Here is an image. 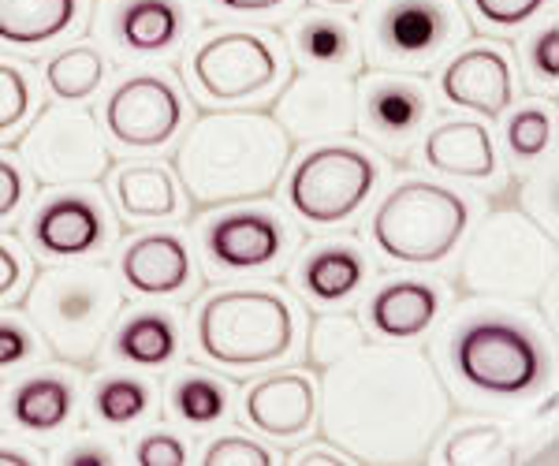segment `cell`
<instances>
[{"instance_id":"cell-37","label":"cell","mask_w":559,"mask_h":466,"mask_svg":"<svg viewBox=\"0 0 559 466\" xmlns=\"http://www.w3.org/2000/svg\"><path fill=\"white\" fill-rule=\"evenodd\" d=\"M276 455L265 444L250 441V437H216L213 444L202 447V466H269Z\"/></svg>"},{"instance_id":"cell-42","label":"cell","mask_w":559,"mask_h":466,"mask_svg":"<svg viewBox=\"0 0 559 466\" xmlns=\"http://www.w3.org/2000/svg\"><path fill=\"white\" fill-rule=\"evenodd\" d=\"M34 358V336L23 321L0 318V370H15V366Z\"/></svg>"},{"instance_id":"cell-11","label":"cell","mask_w":559,"mask_h":466,"mask_svg":"<svg viewBox=\"0 0 559 466\" xmlns=\"http://www.w3.org/2000/svg\"><path fill=\"white\" fill-rule=\"evenodd\" d=\"M20 157L26 160V172L45 187L97 183L108 172V160H112L94 112L83 109L79 101L49 105L26 128Z\"/></svg>"},{"instance_id":"cell-44","label":"cell","mask_w":559,"mask_h":466,"mask_svg":"<svg viewBox=\"0 0 559 466\" xmlns=\"http://www.w3.org/2000/svg\"><path fill=\"white\" fill-rule=\"evenodd\" d=\"M26 280V258L20 254V247L0 239V302H8Z\"/></svg>"},{"instance_id":"cell-3","label":"cell","mask_w":559,"mask_h":466,"mask_svg":"<svg viewBox=\"0 0 559 466\" xmlns=\"http://www.w3.org/2000/svg\"><path fill=\"white\" fill-rule=\"evenodd\" d=\"M31 328L68 366L94 362L123 313L120 276L102 262H75L41 273L23 302Z\"/></svg>"},{"instance_id":"cell-27","label":"cell","mask_w":559,"mask_h":466,"mask_svg":"<svg viewBox=\"0 0 559 466\" xmlns=\"http://www.w3.org/2000/svg\"><path fill=\"white\" fill-rule=\"evenodd\" d=\"M112 355L123 366L134 370H165L179 358L183 336H179V321L165 310H139L123 321L120 328H112Z\"/></svg>"},{"instance_id":"cell-17","label":"cell","mask_w":559,"mask_h":466,"mask_svg":"<svg viewBox=\"0 0 559 466\" xmlns=\"http://www.w3.org/2000/svg\"><path fill=\"white\" fill-rule=\"evenodd\" d=\"M31 243L38 254L57 262L97 254L108 243L105 205L83 191L49 194L31 217Z\"/></svg>"},{"instance_id":"cell-48","label":"cell","mask_w":559,"mask_h":466,"mask_svg":"<svg viewBox=\"0 0 559 466\" xmlns=\"http://www.w3.org/2000/svg\"><path fill=\"white\" fill-rule=\"evenodd\" d=\"M324 8H358V4H366V0H321Z\"/></svg>"},{"instance_id":"cell-24","label":"cell","mask_w":559,"mask_h":466,"mask_svg":"<svg viewBox=\"0 0 559 466\" xmlns=\"http://www.w3.org/2000/svg\"><path fill=\"white\" fill-rule=\"evenodd\" d=\"M112 202L134 224H157L179 217L183 202H179L176 172L157 160H128L112 172Z\"/></svg>"},{"instance_id":"cell-2","label":"cell","mask_w":559,"mask_h":466,"mask_svg":"<svg viewBox=\"0 0 559 466\" xmlns=\"http://www.w3.org/2000/svg\"><path fill=\"white\" fill-rule=\"evenodd\" d=\"M292 146L269 112H205L176 150L179 191H187L198 210L265 199L284 176Z\"/></svg>"},{"instance_id":"cell-13","label":"cell","mask_w":559,"mask_h":466,"mask_svg":"<svg viewBox=\"0 0 559 466\" xmlns=\"http://www.w3.org/2000/svg\"><path fill=\"white\" fill-rule=\"evenodd\" d=\"M105 128L123 150H160L183 128V94L160 71L128 75L105 101Z\"/></svg>"},{"instance_id":"cell-34","label":"cell","mask_w":559,"mask_h":466,"mask_svg":"<svg viewBox=\"0 0 559 466\" xmlns=\"http://www.w3.org/2000/svg\"><path fill=\"white\" fill-rule=\"evenodd\" d=\"M503 142H508V154L515 160H537L552 146V109L548 105H522L519 112L508 116V128H503Z\"/></svg>"},{"instance_id":"cell-1","label":"cell","mask_w":559,"mask_h":466,"mask_svg":"<svg viewBox=\"0 0 559 466\" xmlns=\"http://www.w3.org/2000/svg\"><path fill=\"white\" fill-rule=\"evenodd\" d=\"M448 422L437 366L407 344H362L324 366L318 426L350 463H421Z\"/></svg>"},{"instance_id":"cell-7","label":"cell","mask_w":559,"mask_h":466,"mask_svg":"<svg viewBox=\"0 0 559 466\" xmlns=\"http://www.w3.org/2000/svg\"><path fill=\"white\" fill-rule=\"evenodd\" d=\"M452 373L477 396L522 399L548 381V351L537 333L503 313H477L448 339Z\"/></svg>"},{"instance_id":"cell-6","label":"cell","mask_w":559,"mask_h":466,"mask_svg":"<svg viewBox=\"0 0 559 466\" xmlns=\"http://www.w3.org/2000/svg\"><path fill=\"white\" fill-rule=\"evenodd\" d=\"M471 228V202L432 179H400L377 202L369 236L395 265H440Z\"/></svg>"},{"instance_id":"cell-9","label":"cell","mask_w":559,"mask_h":466,"mask_svg":"<svg viewBox=\"0 0 559 466\" xmlns=\"http://www.w3.org/2000/svg\"><path fill=\"white\" fill-rule=\"evenodd\" d=\"M377 183H381V165L369 150L344 139L318 142L295 160L287 176V205L313 228H336L373 199Z\"/></svg>"},{"instance_id":"cell-10","label":"cell","mask_w":559,"mask_h":466,"mask_svg":"<svg viewBox=\"0 0 559 466\" xmlns=\"http://www.w3.org/2000/svg\"><path fill=\"white\" fill-rule=\"evenodd\" d=\"M284 79V49L258 31L210 34L191 52V83L210 105L242 109L273 94Z\"/></svg>"},{"instance_id":"cell-21","label":"cell","mask_w":559,"mask_h":466,"mask_svg":"<svg viewBox=\"0 0 559 466\" xmlns=\"http://www.w3.org/2000/svg\"><path fill=\"white\" fill-rule=\"evenodd\" d=\"M440 295L437 284L414 280V276H395V280L381 284L366 307V318L377 336L392 339V344H407L429 333L432 321L440 318Z\"/></svg>"},{"instance_id":"cell-46","label":"cell","mask_w":559,"mask_h":466,"mask_svg":"<svg viewBox=\"0 0 559 466\" xmlns=\"http://www.w3.org/2000/svg\"><path fill=\"white\" fill-rule=\"evenodd\" d=\"M292 466H344L350 463V455L340 452L336 444H310V447H299V452L287 455Z\"/></svg>"},{"instance_id":"cell-41","label":"cell","mask_w":559,"mask_h":466,"mask_svg":"<svg viewBox=\"0 0 559 466\" xmlns=\"http://www.w3.org/2000/svg\"><path fill=\"white\" fill-rule=\"evenodd\" d=\"M26 191H31V183H26V168L8 154H0V224L12 220L15 213L23 210Z\"/></svg>"},{"instance_id":"cell-20","label":"cell","mask_w":559,"mask_h":466,"mask_svg":"<svg viewBox=\"0 0 559 466\" xmlns=\"http://www.w3.org/2000/svg\"><path fill=\"white\" fill-rule=\"evenodd\" d=\"M421 160L437 176L466 179V183H489L496 176V142L492 131L477 120H444L421 139Z\"/></svg>"},{"instance_id":"cell-12","label":"cell","mask_w":559,"mask_h":466,"mask_svg":"<svg viewBox=\"0 0 559 466\" xmlns=\"http://www.w3.org/2000/svg\"><path fill=\"white\" fill-rule=\"evenodd\" d=\"M273 120L299 146L336 142L358 131V94L355 75L344 71H313L302 68L292 75L284 94L276 97Z\"/></svg>"},{"instance_id":"cell-35","label":"cell","mask_w":559,"mask_h":466,"mask_svg":"<svg viewBox=\"0 0 559 466\" xmlns=\"http://www.w3.org/2000/svg\"><path fill=\"white\" fill-rule=\"evenodd\" d=\"M34 83L20 64L0 60V139L15 134L34 112Z\"/></svg>"},{"instance_id":"cell-23","label":"cell","mask_w":559,"mask_h":466,"mask_svg":"<svg viewBox=\"0 0 559 466\" xmlns=\"http://www.w3.org/2000/svg\"><path fill=\"white\" fill-rule=\"evenodd\" d=\"M287 49L302 68L313 71H344L355 75L362 64V38H358L355 23L340 20L332 12H306L287 31Z\"/></svg>"},{"instance_id":"cell-43","label":"cell","mask_w":559,"mask_h":466,"mask_svg":"<svg viewBox=\"0 0 559 466\" xmlns=\"http://www.w3.org/2000/svg\"><path fill=\"white\" fill-rule=\"evenodd\" d=\"M216 15H239V20H269L295 4V0H205Z\"/></svg>"},{"instance_id":"cell-39","label":"cell","mask_w":559,"mask_h":466,"mask_svg":"<svg viewBox=\"0 0 559 466\" xmlns=\"http://www.w3.org/2000/svg\"><path fill=\"white\" fill-rule=\"evenodd\" d=\"M526 60L540 83L556 86V79H559V26L556 23H548L545 31H537L534 38L526 41Z\"/></svg>"},{"instance_id":"cell-31","label":"cell","mask_w":559,"mask_h":466,"mask_svg":"<svg viewBox=\"0 0 559 466\" xmlns=\"http://www.w3.org/2000/svg\"><path fill=\"white\" fill-rule=\"evenodd\" d=\"M168 410L183 426H216L228 415V389L216 378H210V373H179L168 384Z\"/></svg>"},{"instance_id":"cell-36","label":"cell","mask_w":559,"mask_h":466,"mask_svg":"<svg viewBox=\"0 0 559 466\" xmlns=\"http://www.w3.org/2000/svg\"><path fill=\"white\" fill-rule=\"evenodd\" d=\"M552 0H471V12L477 23L492 31H519L530 20H537Z\"/></svg>"},{"instance_id":"cell-18","label":"cell","mask_w":559,"mask_h":466,"mask_svg":"<svg viewBox=\"0 0 559 466\" xmlns=\"http://www.w3.org/2000/svg\"><path fill=\"white\" fill-rule=\"evenodd\" d=\"M247 422L276 441H299L318 422V389L299 370L265 373L247 389L242 399Z\"/></svg>"},{"instance_id":"cell-4","label":"cell","mask_w":559,"mask_h":466,"mask_svg":"<svg viewBox=\"0 0 559 466\" xmlns=\"http://www.w3.org/2000/svg\"><path fill=\"white\" fill-rule=\"evenodd\" d=\"M198 355L221 370H265L284 362L299 344V313L280 291L228 288L216 291L194 313Z\"/></svg>"},{"instance_id":"cell-8","label":"cell","mask_w":559,"mask_h":466,"mask_svg":"<svg viewBox=\"0 0 559 466\" xmlns=\"http://www.w3.org/2000/svg\"><path fill=\"white\" fill-rule=\"evenodd\" d=\"M358 38L381 71L414 75L466 41V20L459 0H373Z\"/></svg>"},{"instance_id":"cell-47","label":"cell","mask_w":559,"mask_h":466,"mask_svg":"<svg viewBox=\"0 0 559 466\" xmlns=\"http://www.w3.org/2000/svg\"><path fill=\"white\" fill-rule=\"evenodd\" d=\"M34 452H23V447H4L0 444V466H31Z\"/></svg>"},{"instance_id":"cell-19","label":"cell","mask_w":559,"mask_h":466,"mask_svg":"<svg viewBox=\"0 0 559 466\" xmlns=\"http://www.w3.org/2000/svg\"><path fill=\"white\" fill-rule=\"evenodd\" d=\"M116 276L142 299H173L194 280L191 250L173 231H146L120 250Z\"/></svg>"},{"instance_id":"cell-45","label":"cell","mask_w":559,"mask_h":466,"mask_svg":"<svg viewBox=\"0 0 559 466\" xmlns=\"http://www.w3.org/2000/svg\"><path fill=\"white\" fill-rule=\"evenodd\" d=\"M60 463L64 466H112L116 452L108 444H97V441H79L60 455Z\"/></svg>"},{"instance_id":"cell-29","label":"cell","mask_w":559,"mask_h":466,"mask_svg":"<svg viewBox=\"0 0 559 466\" xmlns=\"http://www.w3.org/2000/svg\"><path fill=\"white\" fill-rule=\"evenodd\" d=\"M105 83V57L94 45H68L45 64V86L57 101H90Z\"/></svg>"},{"instance_id":"cell-5","label":"cell","mask_w":559,"mask_h":466,"mask_svg":"<svg viewBox=\"0 0 559 466\" xmlns=\"http://www.w3.org/2000/svg\"><path fill=\"white\" fill-rule=\"evenodd\" d=\"M556 243L534 217L515 210L489 213L474 228V239L463 258V288L474 299L496 302H537L552 288Z\"/></svg>"},{"instance_id":"cell-38","label":"cell","mask_w":559,"mask_h":466,"mask_svg":"<svg viewBox=\"0 0 559 466\" xmlns=\"http://www.w3.org/2000/svg\"><path fill=\"white\" fill-rule=\"evenodd\" d=\"M134 463L139 466H183L187 463V444L179 441L168 429H157V433H146L139 444H134Z\"/></svg>"},{"instance_id":"cell-40","label":"cell","mask_w":559,"mask_h":466,"mask_svg":"<svg viewBox=\"0 0 559 466\" xmlns=\"http://www.w3.org/2000/svg\"><path fill=\"white\" fill-rule=\"evenodd\" d=\"M522 205L545 231L556 228V168H545L540 179H530L522 191Z\"/></svg>"},{"instance_id":"cell-22","label":"cell","mask_w":559,"mask_h":466,"mask_svg":"<svg viewBox=\"0 0 559 466\" xmlns=\"http://www.w3.org/2000/svg\"><path fill=\"white\" fill-rule=\"evenodd\" d=\"M108 31L131 57H157L183 41L187 4L183 0H116Z\"/></svg>"},{"instance_id":"cell-30","label":"cell","mask_w":559,"mask_h":466,"mask_svg":"<svg viewBox=\"0 0 559 466\" xmlns=\"http://www.w3.org/2000/svg\"><path fill=\"white\" fill-rule=\"evenodd\" d=\"M515 444L496 422H463L440 447V463L448 466H503L515 463Z\"/></svg>"},{"instance_id":"cell-15","label":"cell","mask_w":559,"mask_h":466,"mask_svg":"<svg viewBox=\"0 0 559 466\" xmlns=\"http://www.w3.org/2000/svg\"><path fill=\"white\" fill-rule=\"evenodd\" d=\"M440 94L448 105L477 112L485 120H503V112L515 101V64L503 45L477 41L459 49L440 68Z\"/></svg>"},{"instance_id":"cell-26","label":"cell","mask_w":559,"mask_h":466,"mask_svg":"<svg viewBox=\"0 0 559 466\" xmlns=\"http://www.w3.org/2000/svg\"><path fill=\"white\" fill-rule=\"evenodd\" d=\"M83 12V0H0V45L41 49L75 31Z\"/></svg>"},{"instance_id":"cell-33","label":"cell","mask_w":559,"mask_h":466,"mask_svg":"<svg viewBox=\"0 0 559 466\" xmlns=\"http://www.w3.org/2000/svg\"><path fill=\"white\" fill-rule=\"evenodd\" d=\"M366 344V328L355 313H321L310 328V362L324 370V366L347 358L355 347Z\"/></svg>"},{"instance_id":"cell-28","label":"cell","mask_w":559,"mask_h":466,"mask_svg":"<svg viewBox=\"0 0 559 466\" xmlns=\"http://www.w3.org/2000/svg\"><path fill=\"white\" fill-rule=\"evenodd\" d=\"M12 422L23 433H57L75 410V392L57 373H34L12 389Z\"/></svg>"},{"instance_id":"cell-25","label":"cell","mask_w":559,"mask_h":466,"mask_svg":"<svg viewBox=\"0 0 559 466\" xmlns=\"http://www.w3.org/2000/svg\"><path fill=\"white\" fill-rule=\"evenodd\" d=\"M299 288L321 307H340L355 299L366 284V262L355 243H318L306 250V258L295 268Z\"/></svg>"},{"instance_id":"cell-32","label":"cell","mask_w":559,"mask_h":466,"mask_svg":"<svg viewBox=\"0 0 559 466\" xmlns=\"http://www.w3.org/2000/svg\"><path fill=\"white\" fill-rule=\"evenodd\" d=\"M94 415L112 429L139 426L153 415V384L131 373H112L94 389Z\"/></svg>"},{"instance_id":"cell-14","label":"cell","mask_w":559,"mask_h":466,"mask_svg":"<svg viewBox=\"0 0 559 466\" xmlns=\"http://www.w3.org/2000/svg\"><path fill=\"white\" fill-rule=\"evenodd\" d=\"M358 94V128L384 154H407L411 142L426 131L429 89L407 71H373L355 83Z\"/></svg>"},{"instance_id":"cell-16","label":"cell","mask_w":559,"mask_h":466,"mask_svg":"<svg viewBox=\"0 0 559 466\" xmlns=\"http://www.w3.org/2000/svg\"><path fill=\"white\" fill-rule=\"evenodd\" d=\"M202 250L221 273H261L287 250V228L273 210H231L202 224Z\"/></svg>"}]
</instances>
